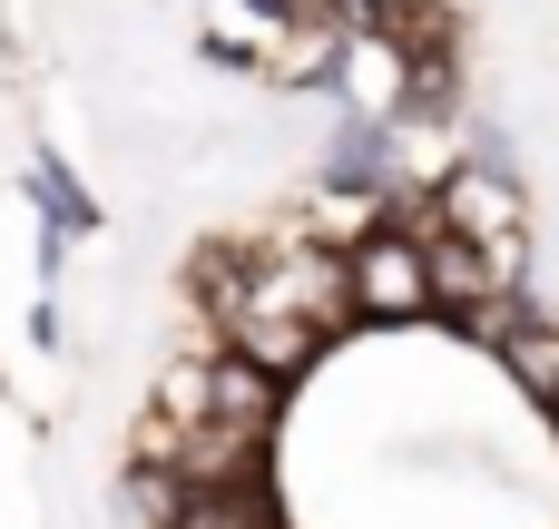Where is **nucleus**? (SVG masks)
<instances>
[{
  "label": "nucleus",
  "mask_w": 559,
  "mask_h": 529,
  "mask_svg": "<svg viewBox=\"0 0 559 529\" xmlns=\"http://www.w3.org/2000/svg\"><path fill=\"white\" fill-rule=\"evenodd\" d=\"M442 216L501 265V275H521L531 265V226H521V187L501 177V167H462V177H442Z\"/></svg>",
  "instance_id": "1"
},
{
  "label": "nucleus",
  "mask_w": 559,
  "mask_h": 529,
  "mask_svg": "<svg viewBox=\"0 0 559 529\" xmlns=\"http://www.w3.org/2000/svg\"><path fill=\"white\" fill-rule=\"evenodd\" d=\"M540 432H550V452H559V393H550V402H540Z\"/></svg>",
  "instance_id": "2"
}]
</instances>
